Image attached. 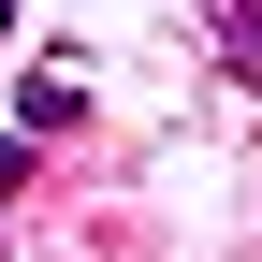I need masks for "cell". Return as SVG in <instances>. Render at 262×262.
I'll return each mask as SVG.
<instances>
[{
  "label": "cell",
  "instance_id": "cell-1",
  "mask_svg": "<svg viewBox=\"0 0 262 262\" xmlns=\"http://www.w3.org/2000/svg\"><path fill=\"white\" fill-rule=\"evenodd\" d=\"M15 117H29V146H44V131H73V117H88V73H58V58H44V73L15 88Z\"/></svg>",
  "mask_w": 262,
  "mask_h": 262
},
{
  "label": "cell",
  "instance_id": "cell-2",
  "mask_svg": "<svg viewBox=\"0 0 262 262\" xmlns=\"http://www.w3.org/2000/svg\"><path fill=\"white\" fill-rule=\"evenodd\" d=\"M219 58H233V88H262V0H219Z\"/></svg>",
  "mask_w": 262,
  "mask_h": 262
},
{
  "label": "cell",
  "instance_id": "cell-3",
  "mask_svg": "<svg viewBox=\"0 0 262 262\" xmlns=\"http://www.w3.org/2000/svg\"><path fill=\"white\" fill-rule=\"evenodd\" d=\"M15 189H29V131H0V204H15Z\"/></svg>",
  "mask_w": 262,
  "mask_h": 262
},
{
  "label": "cell",
  "instance_id": "cell-4",
  "mask_svg": "<svg viewBox=\"0 0 262 262\" xmlns=\"http://www.w3.org/2000/svg\"><path fill=\"white\" fill-rule=\"evenodd\" d=\"M0 44H15V0H0Z\"/></svg>",
  "mask_w": 262,
  "mask_h": 262
}]
</instances>
